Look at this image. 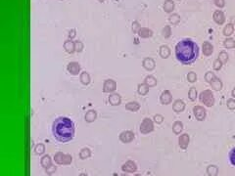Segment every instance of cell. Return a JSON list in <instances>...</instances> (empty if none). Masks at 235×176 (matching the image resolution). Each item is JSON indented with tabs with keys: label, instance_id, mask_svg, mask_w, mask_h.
<instances>
[{
	"label": "cell",
	"instance_id": "cell-1",
	"mask_svg": "<svg viewBox=\"0 0 235 176\" xmlns=\"http://www.w3.org/2000/svg\"><path fill=\"white\" fill-rule=\"evenodd\" d=\"M176 57L182 65H191L199 57V47L192 39L184 38L176 46Z\"/></svg>",
	"mask_w": 235,
	"mask_h": 176
},
{
	"label": "cell",
	"instance_id": "cell-2",
	"mask_svg": "<svg viewBox=\"0 0 235 176\" xmlns=\"http://www.w3.org/2000/svg\"><path fill=\"white\" fill-rule=\"evenodd\" d=\"M52 133L59 142H69L74 136V123L67 117H60L53 122Z\"/></svg>",
	"mask_w": 235,
	"mask_h": 176
},
{
	"label": "cell",
	"instance_id": "cell-3",
	"mask_svg": "<svg viewBox=\"0 0 235 176\" xmlns=\"http://www.w3.org/2000/svg\"><path fill=\"white\" fill-rule=\"evenodd\" d=\"M199 100L202 104H204L206 107H213L214 105V96L212 90L207 89L204 90L199 95Z\"/></svg>",
	"mask_w": 235,
	"mask_h": 176
},
{
	"label": "cell",
	"instance_id": "cell-4",
	"mask_svg": "<svg viewBox=\"0 0 235 176\" xmlns=\"http://www.w3.org/2000/svg\"><path fill=\"white\" fill-rule=\"evenodd\" d=\"M193 114L195 115L196 119L202 122L205 118H206V114H207V110L202 106H195L193 108Z\"/></svg>",
	"mask_w": 235,
	"mask_h": 176
},
{
	"label": "cell",
	"instance_id": "cell-5",
	"mask_svg": "<svg viewBox=\"0 0 235 176\" xmlns=\"http://www.w3.org/2000/svg\"><path fill=\"white\" fill-rule=\"evenodd\" d=\"M117 89V83L113 79H107L103 84V92L104 93H113Z\"/></svg>",
	"mask_w": 235,
	"mask_h": 176
},
{
	"label": "cell",
	"instance_id": "cell-6",
	"mask_svg": "<svg viewBox=\"0 0 235 176\" xmlns=\"http://www.w3.org/2000/svg\"><path fill=\"white\" fill-rule=\"evenodd\" d=\"M213 19H214V23L219 24V26H222V24L226 23V15H224V13L222 11V10H217V11H214V13L213 15Z\"/></svg>",
	"mask_w": 235,
	"mask_h": 176
},
{
	"label": "cell",
	"instance_id": "cell-7",
	"mask_svg": "<svg viewBox=\"0 0 235 176\" xmlns=\"http://www.w3.org/2000/svg\"><path fill=\"white\" fill-rule=\"evenodd\" d=\"M67 69L68 72L73 74V75H78L79 73H81V65H79L78 62H71L67 67Z\"/></svg>",
	"mask_w": 235,
	"mask_h": 176
},
{
	"label": "cell",
	"instance_id": "cell-8",
	"mask_svg": "<svg viewBox=\"0 0 235 176\" xmlns=\"http://www.w3.org/2000/svg\"><path fill=\"white\" fill-rule=\"evenodd\" d=\"M153 130V122L150 118H144L140 125V131L143 133H148Z\"/></svg>",
	"mask_w": 235,
	"mask_h": 176
},
{
	"label": "cell",
	"instance_id": "cell-9",
	"mask_svg": "<svg viewBox=\"0 0 235 176\" xmlns=\"http://www.w3.org/2000/svg\"><path fill=\"white\" fill-rule=\"evenodd\" d=\"M172 101V93L169 91V90H165V91L162 92L161 96H160V102L163 105H169L171 104Z\"/></svg>",
	"mask_w": 235,
	"mask_h": 176
},
{
	"label": "cell",
	"instance_id": "cell-10",
	"mask_svg": "<svg viewBox=\"0 0 235 176\" xmlns=\"http://www.w3.org/2000/svg\"><path fill=\"white\" fill-rule=\"evenodd\" d=\"M172 110L176 113H181L185 110V103H184L183 100L181 99H177L173 102L172 105Z\"/></svg>",
	"mask_w": 235,
	"mask_h": 176
},
{
	"label": "cell",
	"instance_id": "cell-11",
	"mask_svg": "<svg viewBox=\"0 0 235 176\" xmlns=\"http://www.w3.org/2000/svg\"><path fill=\"white\" fill-rule=\"evenodd\" d=\"M142 66L146 70L151 72V70H153L155 67H156V63H155V61L152 58H145L142 62Z\"/></svg>",
	"mask_w": 235,
	"mask_h": 176
},
{
	"label": "cell",
	"instance_id": "cell-12",
	"mask_svg": "<svg viewBox=\"0 0 235 176\" xmlns=\"http://www.w3.org/2000/svg\"><path fill=\"white\" fill-rule=\"evenodd\" d=\"M202 51L205 56L209 57L214 53V46L209 41H205L202 45Z\"/></svg>",
	"mask_w": 235,
	"mask_h": 176
},
{
	"label": "cell",
	"instance_id": "cell-13",
	"mask_svg": "<svg viewBox=\"0 0 235 176\" xmlns=\"http://www.w3.org/2000/svg\"><path fill=\"white\" fill-rule=\"evenodd\" d=\"M64 49L69 54H73L76 52V47H74V42L71 39H68L64 42Z\"/></svg>",
	"mask_w": 235,
	"mask_h": 176
},
{
	"label": "cell",
	"instance_id": "cell-14",
	"mask_svg": "<svg viewBox=\"0 0 235 176\" xmlns=\"http://www.w3.org/2000/svg\"><path fill=\"white\" fill-rule=\"evenodd\" d=\"M122 102L121 95L118 93H113L109 96V103L112 106H119Z\"/></svg>",
	"mask_w": 235,
	"mask_h": 176
},
{
	"label": "cell",
	"instance_id": "cell-15",
	"mask_svg": "<svg viewBox=\"0 0 235 176\" xmlns=\"http://www.w3.org/2000/svg\"><path fill=\"white\" fill-rule=\"evenodd\" d=\"M137 33L141 38H149L153 36V32L148 28H141Z\"/></svg>",
	"mask_w": 235,
	"mask_h": 176
},
{
	"label": "cell",
	"instance_id": "cell-16",
	"mask_svg": "<svg viewBox=\"0 0 235 176\" xmlns=\"http://www.w3.org/2000/svg\"><path fill=\"white\" fill-rule=\"evenodd\" d=\"M159 54H160V56H161V58L167 59L169 57V55H171V49H169L168 45H162V46L160 47Z\"/></svg>",
	"mask_w": 235,
	"mask_h": 176
},
{
	"label": "cell",
	"instance_id": "cell-17",
	"mask_svg": "<svg viewBox=\"0 0 235 176\" xmlns=\"http://www.w3.org/2000/svg\"><path fill=\"white\" fill-rule=\"evenodd\" d=\"M174 7H176V5H174L173 0H165L164 5H163V8L165 10V12L172 13L174 10Z\"/></svg>",
	"mask_w": 235,
	"mask_h": 176
},
{
	"label": "cell",
	"instance_id": "cell-18",
	"mask_svg": "<svg viewBox=\"0 0 235 176\" xmlns=\"http://www.w3.org/2000/svg\"><path fill=\"white\" fill-rule=\"evenodd\" d=\"M144 83L147 85L148 87H154L157 85V79L153 75H148V77H145L144 79Z\"/></svg>",
	"mask_w": 235,
	"mask_h": 176
},
{
	"label": "cell",
	"instance_id": "cell-19",
	"mask_svg": "<svg viewBox=\"0 0 235 176\" xmlns=\"http://www.w3.org/2000/svg\"><path fill=\"white\" fill-rule=\"evenodd\" d=\"M126 109L127 110H131V112H137V110L140 109V105H139L138 102H135V101L128 102L126 105Z\"/></svg>",
	"mask_w": 235,
	"mask_h": 176
},
{
	"label": "cell",
	"instance_id": "cell-20",
	"mask_svg": "<svg viewBox=\"0 0 235 176\" xmlns=\"http://www.w3.org/2000/svg\"><path fill=\"white\" fill-rule=\"evenodd\" d=\"M96 118H97V113L95 112L94 110H88V112L85 114V117H84V118H85V120H86L87 122H94V120L96 119Z\"/></svg>",
	"mask_w": 235,
	"mask_h": 176
},
{
	"label": "cell",
	"instance_id": "cell-21",
	"mask_svg": "<svg viewBox=\"0 0 235 176\" xmlns=\"http://www.w3.org/2000/svg\"><path fill=\"white\" fill-rule=\"evenodd\" d=\"M79 80H81V82L83 84V85H88L89 83H90V75H89L88 73L86 72H82L81 73V75H79Z\"/></svg>",
	"mask_w": 235,
	"mask_h": 176
},
{
	"label": "cell",
	"instance_id": "cell-22",
	"mask_svg": "<svg viewBox=\"0 0 235 176\" xmlns=\"http://www.w3.org/2000/svg\"><path fill=\"white\" fill-rule=\"evenodd\" d=\"M211 86H212V88L214 90V91H221V90L222 89L223 84H222V80L217 77V78L214 79V81L211 83Z\"/></svg>",
	"mask_w": 235,
	"mask_h": 176
},
{
	"label": "cell",
	"instance_id": "cell-23",
	"mask_svg": "<svg viewBox=\"0 0 235 176\" xmlns=\"http://www.w3.org/2000/svg\"><path fill=\"white\" fill-rule=\"evenodd\" d=\"M222 32H223V35H224V36H226V37L230 36V35L234 32V27H233V24H231V23L227 24L226 26L224 27Z\"/></svg>",
	"mask_w": 235,
	"mask_h": 176
},
{
	"label": "cell",
	"instance_id": "cell-24",
	"mask_svg": "<svg viewBox=\"0 0 235 176\" xmlns=\"http://www.w3.org/2000/svg\"><path fill=\"white\" fill-rule=\"evenodd\" d=\"M137 92L139 95H141V96H145V95L149 92V87L145 83H140L138 84L137 86Z\"/></svg>",
	"mask_w": 235,
	"mask_h": 176
},
{
	"label": "cell",
	"instance_id": "cell-25",
	"mask_svg": "<svg viewBox=\"0 0 235 176\" xmlns=\"http://www.w3.org/2000/svg\"><path fill=\"white\" fill-rule=\"evenodd\" d=\"M223 46L226 49H232L235 48V40L231 37H227L223 41Z\"/></svg>",
	"mask_w": 235,
	"mask_h": 176
},
{
	"label": "cell",
	"instance_id": "cell-26",
	"mask_svg": "<svg viewBox=\"0 0 235 176\" xmlns=\"http://www.w3.org/2000/svg\"><path fill=\"white\" fill-rule=\"evenodd\" d=\"M169 24L176 26V24H177L179 22H180V17H179L178 14H176V13L172 14V15H169Z\"/></svg>",
	"mask_w": 235,
	"mask_h": 176
},
{
	"label": "cell",
	"instance_id": "cell-27",
	"mask_svg": "<svg viewBox=\"0 0 235 176\" xmlns=\"http://www.w3.org/2000/svg\"><path fill=\"white\" fill-rule=\"evenodd\" d=\"M188 97H189V99H190V101H192V102L196 101V99H197V97H198L197 89L195 88V87H191V88H190L189 92H188Z\"/></svg>",
	"mask_w": 235,
	"mask_h": 176
},
{
	"label": "cell",
	"instance_id": "cell-28",
	"mask_svg": "<svg viewBox=\"0 0 235 176\" xmlns=\"http://www.w3.org/2000/svg\"><path fill=\"white\" fill-rule=\"evenodd\" d=\"M162 35L165 38H169L172 35V28L171 26H165L162 29Z\"/></svg>",
	"mask_w": 235,
	"mask_h": 176
},
{
	"label": "cell",
	"instance_id": "cell-29",
	"mask_svg": "<svg viewBox=\"0 0 235 176\" xmlns=\"http://www.w3.org/2000/svg\"><path fill=\"white\" fill-rule=\"evenodd\" d=\"M216 78H217L216 74H214V73H212V72H208V73H206V74H205V80H206V81L210 84H211Z\"/></svg>",
	"mask_w": 235,
	"mask_h": 176
},
{
	"label": "cell",
	"instance_id": "cell-30",
	"mask_svg": "<svg viewBox=\"0 0 235 176\" xmlns=\"http://www.w3.org/2000/svg\"><path fill=\"white\" fill-rule=\"evenodd\" d=\"M188 142H189V137L187 134H183L182 136H180V138H179V144H180L182 148H185Z\"/></svg>",
	"mask_w": 235,
	"mask_h": 176
},
{
	"label": "cell",
	"instance_id": "cell-31",
	"mask_svg": "<svg viewBox=\"0 0 235 176\" xmlns=\"http://www.w3.org/2000/svg\"><path fill=\"white\" fill-rule=\"evenodd\" d=\"M219 61H221L222 64H226L228 61V54L226 51H222L221 53L218 54V58Z\"/></svg>",
	"mask_w": 235,
	"mask_h": 176
},
{
	"label": "cell",
	"instance_id": "cell-32",
	"mask_svg": "<svg viewBox=\"0 0 235 176\" xmlns=\"http://www.w3.org/2000/svg\"><path fill=\"white\" fill-rule=\"evenodd\" d=\"M133 137V135L131 132L129 131H127V132H123L122 135H121V139L123 141H124V142H127V141H131Z\"/></svg>",
	"mask_w": 235,
	"mask_h": 176
},
{
	"label": "cell",
	"instance_id": "cell-33",
	"mask_svg": "<svg viewBox=\"0 0 235 176\" xmlns=\"http://www.w3.org/2000/svg\"><path fill=\"white\" fill-rule=\"evenodd\" d=\"M182 128H183V124L180 122H174V124H173V126H172L173 131L176 132V133H180Z\"/></svg>",
	"mask_w": 235,
	"mask_h": 176
},
{
	"label": "cell",
	"instance_id": "cell-34",
	"mask_svg": "<svg viewBox=\"0 0 235 176\" xmlns=\"http://www.w3.org/2000/svg\"><path fill=\"white\" fill-rule=\"evenodd\" d=\"M187 80L190 82V83H194L197 81V74L195 73L194 72H190L188 74H187Z\"/></svg>",
	"mask_w": 235,
	"mask_h": 176
},
{
	"label": "cell",
	"instance_id": "cell-35",
	"mask_svg": "<svg viewBox=\"0 0 235 176\" xmlns=\"http://www.w3.org/2000/svg\"><path fill=\"white\" fill-rule=\"evenodd\" d=\"M222 63L219 61L218 59H217V60H214V64H213V68H214V70H217V72H218V70H221L222 69Z\"/></svg>",
	"mask_w": 235,
	"mask_h": 176
},
{
	"label": "cell",
	"instance_id": "cell-36",
	"mask_svg": "<svg viewBox=\"0 0 235 176\" xmlns=\"http://www.w3.org/2000/svg\"><path fill=\"white\" fill-rule=\"evenodd\" d=\"M74 47H76V52H81L83 50V43L81 40H77V41H74Z\"/></svg>",
	"mask_w": 235,
	"mask_h": 176
},
{
	"label": "cell",
	"instance_id": "cell-37",
	"mask_svg": "<svg viewBox=\"0 0 235 176\" xmlns=\"http://www.w3.org/2000/svg\"><path fill=\"white\" fill-rule=\"evenodd\" d=\"M140 28H141L140 24H139L137 21H134V22L132 23V24H131V29H132V32H133L134 33H137Z\"/></svg>",
	"mask_w": 235,
	"mask_h": 176
},
{
	"label": "cell",
	"instance_id": "cell-38",
	"mask_svg": "<svg viewBox=\"0 0 235 176\" xmlns=\"http://www.w3.org/2000/svg\"><path fill=\"white\" fill-rule=\"evenodd\" d=\"M226 106H227V108L229 110H235V100L233 98L228 99L226 101Z\"/></svg>",
	"mask_w": 235,
	"mask_h": 176
},
{
	"label": "cell",
	"instance_id": "cell-39",
	"mask_svg": "<svg viewBox=\"0 0 235 176\" xmlns=\"http://www.w3.org/2000/svg\"><path fill=\"white\" fill-rule=\"evenodd\" d=\"M229 160H230V163L235 167V148H233L229 153Z\"/></svg>",
	"mask_w": 235,
	"mask_h": 176
},
{
	"label": "cell",
	"instance_id": "cell-40",
	"mask_svg": "<svg viewBox=\"0 0 235 176\" xmlns=\"http://www.w3.org/2000/svg\"><path fill=\"white\" fill-rule=\"evenodd\" d=\"M214 3L218 8H223L226 6V0H214Z\"/></svg>",
	"mask_w": 235,
	"mask_h": 176
},
{
	"label": "cell",
	"instance_id": "cell-41",
	"mask_svg": "<svg viewBox=\"0 0 235 176\" xmlns=\"http://www.w3.org/2000/svg\"><path fill=\"white\" fill-rule=\"evenodd\" d=\"M208 172L211 176H216L217 172H218V169H217V167H209Z\"/></svg>",
	"mask_w": 235,
	"mask_h": 176
},
{
	"label": "cell",
	"instance_id": "cell-42",
	"mask_svg": "<svg viewBox=\"0 0 235 176\" xmlns=\"http://www.w3.org/2000/svg\"><path fill=\"white\" fill-rule=\"evenodd\" d=\"M76 35H77V31H76V29H74V28H73V29H71V31L69 32L68 37H69V39L73 40L74 37H76Z\"/></svg>",
	"mask_w": 235,
	"mask_h": 176
},
{
	"label": "cell",
	"instance_id": "cell-43",
	"mask_svg": "<svg viewBox=\"0 0 235 176\" xmlns=\"http://www.w3.org/2000/svg\"><path fill=\"white\" fill-rule=\"evenodd\" d=\"M163 119H164V118L162 117L161 114H156V115L154 117L155 122H157V123H162V122H163Z\"/></svg>",
	"mask_w": 235,
	"mask_h": 176
},
{
	"label": "cell",
	"instance_id": "cell-44",
	"mask_svg": "<svg viewBox=\"0 0 235 176\" xmlns=\"http://www.w3.org/2000/svg\"><path fill=\"white\" fill-rule=\"evenodd\" d=\"M123 169L129 170V171H133V170L135 169V165H134V164H132L131 163H127V167H126V165H124Z\"/></svg>",
	"mask_w": 235,
	"mask_h": 176
},
{
	"label": "cell",
	"instance_id": "cell-45",
	"mask_svg": "<svg viewBox=\"0 0 235 176\" xmlns=\"http://www.w3.org/2000/svg\"><path fill=\"white\" fill-rule=\"evenodd\" d=\"M49 163H50V160H49V158H48V157H45V158L43 159V160H42V164H43V165H47Z\"/></svg>",
	"mask_w": 235,
	"mask_h": 176
},
{
	"label": "cell",
	"instance_id": "cell-46",
	"mask_svg": "<svg viewBox=\"0 0 235 176\" xmlns=\"http://www.w3.org/2000/svg\"><path fill=\"white\" fill-rule=\"evenodd\" d=\"M37 153H42L43 152V146L42 145H40L39 147H37Z\"/></svg>",
	"mask_w": 235,
	"mask_h": 176
},
{
	"label": "cell",
	"instance_id": "cell-47",
	"mask_svg": "<svg viewBox=\"0 0 235 176\" xmlns=\"http://www.w3.org/2000/svg\"><path fill=\"white\" fill-rule=\"evenodd\" d=\"M89 155V153H88V150H86V152H83L82 154H81V157L82 158H84L85 155Z\"/></svg>",
	"mask_w": 235,
	"mask_h": 176
},
{
	"label": "cell",
	"instance_id": "cell-48",
	"mask_svg": "<svg viewBox=\"0 0 235 176\" xmlns=\"http://www.w3.org/2000/svg\"><path fill=\"white\" fill-rule=\"evenodd\" d=\"M231 96H232V98H235V87L233 88V90L231 91Z\"/></svg>",
	"mask_w": 235,
	"mask_h": 176
},
{
	"label": "cell",
	"instance_id": "cell-49",
	"mask_svg": "<svg viewBox=\"0 0 235 176\" xmlns=\"http://www.w3.org/2000/svg\"><path fill=\"white\" fill-rule=\"evenodd\" d=\"M98 1H99V2H104L105 0H98Z\"/></svg>",
	"mask_w": 235,
	"mask_h": 176
},
{
	"label": "cell",
	"instance_id": "cell-50",
	"mask_svg": "<svg viewBox=\"0 0 235 176\" xmlns=\"http://www.w3.org/2000/svg\"><path fill=\"white\" fill-rule=\"evenodd\" d=\"M177 1H180V0H177Z\"/></svg>",
	"mask_w": 235,
	"mask_h": 176
}]
</instances>
